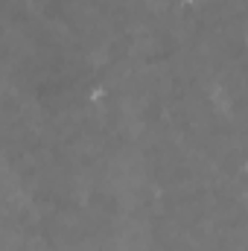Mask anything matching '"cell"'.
I'll list each match as a JSON object with an SVG mask.
<instances>
[{
  "label": "cell",
  "mask_w": 248,
  "mask_h": 251,
  "mask_svg": "<svg viewBox=\"0 0 248 251\" xmlns=\"http://www.w3.org/2000/svg\"><path fill=\"white\" fill-rule=\"evenodd\" d=\"M178 3H181V6H196L198 0H178Z\"/></svg>",
  "instance_id": "cell-1"
}]
</instances>
